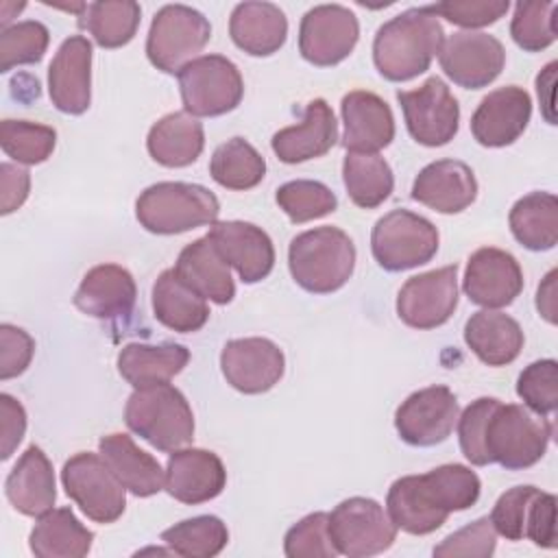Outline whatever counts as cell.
<instances>
[{"label": "cell", "mask_w": 558, "mask_h": 558, "mask_svg": "<svg viewBox=\"0 0 558 558\" xmlns=\"http://www.w3.org/2000/svg\"><path fill=\"white\" fill-rule=\"evenodd\" d=\"M432 11L451 24L464 26L469 31L495 24L510 9L508 0H447L429 4Z\"/></svg>", "instance_id": "cell-51"}, {"label": "cell", "mask_w": 558, "mask_h": 558, "mask_svg": "<svg viewBox=\"0 0 558 558\" xmlns=\"http://www.w3.org/2000/svg\"><path fill=\"white\" fill-rule=\"evenodd\" d=\"M288 558H333L338 554L329 534V514L312 512L294 523L283 538Z\"/></svg>", "instance_id": "cell-47"}, {"label": "cell", "mask_w": 558, "mask_h": 558, "mask_svg": "<svg viewBox=\"0 0 558 558\" xmlns=\"http://www.w3.org/2000/svg\"><path fill=\"white\" fill-rule=\"evenodd\" d=\"M371 251L384 270H410L432 262L438 251V229L410 209H392L375 222Z\"/></svg>", "instance_id": "cell-8"}, {"label": "cell", "mask_w": 558, "mask_h": 558, "mask_svg": "<svg viewBox=\"0 0 558 558\" xmlns=\"http://www.w3.org/2000/svg\"><path fill=\"white\" fill-rule=\"evenodd\" d=\"M137 286L133 275L118 264H98L89 268L74 292V305L100 320H120L133 314Z\"/></svg>", "instance_id": "cell-22"}, {"label": "cell", "mask_w": 558, "mask_h": 558, "mask_svg": "<svg viewBox=\"0 0 558 558\" xmlns=\"http://www.w3.org/2000/svg\"><path fill=\"white\" fill-rule=\"evenodd\" d=\"M35 353V340L15 325H0V379L7 381L11 377L22 375Z\"/></svg>", "instance_id": "cell-52"}, {"label": "cell", "mask_w": 558, "mask_h": 558, "mask_svg": "<svg viewBox=\"0 0 558 558\" xmlns=\"http://www.w3.org/2000/svg\"><path fill=\"white\" fill-rule=\"evenodd\" d=\"M556 270H549L536 290L538 314L551 325L556 323Z\"/></svg>", "instance_id": "cell-56"}, {"label": "cell", "mask_w": 558, "mask_h": 558, "mask_svg": "<svg viewBox=\"0 0 558 558\" xmlns=\"http://www.w3.org/2000/svg\"><path fill=\"white\" fill-rule=\"evenodd\" d=\"M386 512L397 530L416 536L436 532L449 517L425 475H403L395 480L386 495Z\"/></svg>", "instance_id": "cell-26"}, {"label": "cell", "mask_w": 558, "mask_h": 558, "mask_svg": "<svg viewBox=\"0 0 558 558\" xmlns=\"http://www.w3.org/2000/svg\"><path fill=\"white\" fill-rule=\"evenodd\" d=\"M207 235L244 283H257L272 272L275 246L262 227L244 220H222L214 222Z\"/></svg>", "instance_id": "cell-20"}, {"label": "cell", "mask_w": 558, "mask_h": 558, "mask_svg": "<svg viewBox=\"0 0 558 558\" xmlns=\"http://www.w3.org/2000/svg\"><path fill=\"white\" fill-rule=\"evenodd\" d=\"M220 371L244 395L268 392L286 371L283 351L268 338H235L220 351Z\"/></svg>", "instance_id": "cell-16"}, {"label": "cell", "mask_w": 558, "mask_h": 558, "mask_svg": "<svg viewBox=\"0 0 558 558\" xmlns=\"http://www.w3.org/2000/svg\"><path fill=\"white\" fill-rule=\"evenodd\" d=\"M499 399L495 397H480L471 401L462 414H458V440L462 456L475 464V466H486L490 464L486 447H484V434H486V421L490 410L495 408Z\"/></svg>", "instance_id": "cell-49"}, {"label": "cell", "mask_w": 558, "mask_h": 558, "mask_svg": "<svg viewBox=\"0 0 558 558\" xmlns=\"http://www.w3.org/2000/svg\"><path fill=\"white\" fill-rule=\"evenodd\" d=\"M98 453L135 497L157 495L166 486V471L126 434H107L98 440Z\"/></svg>", "instance_id": "cell-31"}, {"label": "cell", "mask_w": 558, "mask_h": 558, "mask_svg": "<svg viewBox=\"0 0 558 558\" xmlns=\"http://www.w3.org/2000/svg\"><path fill=\"white\" fill-rule=\"evenodd\" d=\"M442 41L445 31L432 7H412L377 28L373 61L384 78L403 83L429 68Z\"/></svg>", "instance_id": "cell-1"}, {"label": "cell", "mask_w": 558, "mask_h": 558, "mask_svg": "<svg viewBox=\"0 0 558 558\" xmlns=\"http://www.w3.org/2000/svg\"><path fill=\"white\" fill-rule=\"evenodd\" d=\"M0 185H2V201H0V211L2 216H9L11 211L20 209L22 203L28 196L31 190V174L28 170L4 161L0 166Z\"/></svg>", "instance_id": "cell-55"}, {"label": "cell", "mask_w": 558, "mask_h": 558, "mask_svg": "<svg viewBox=\"0 0 558 558\" xmlns=\"http://www.w3.org/2000/svg\"><path fill=\"white\" fill-rule=\"evenodd\" d=\"M442 72L464 89L490 85L506 65V50L495 35L482 31H458L449 35L438 52Z\"/></svg>", "instance_id": "cell-13"}, {"label": "cell", "mask_w": 558, "mask_h": 558, "mask_svg": "<svg viewBox=\"0 0 558 558\" xmlns=\"http://www.w3.org/2000/svg\"><path fill=\"white\" fill-rule=\"evenodd\" d=\"M458 307V264L410 277L397 294L399 318L414 329L445 325Z\"/></svg>", "instance_id": "cell-14"}, {"label": "cell", "mask_w": 558, "mask_h": 558, "mask_svg": "<svg viewBox=\"0 0 558 558\" xmlns=\"http://www.w3.org/2000/svg\"><path fill=\"white\" fill-rule=\"evenodd\" d=\"M174 272L201 296L227 305L235 296L229 264L222 259L209 235L190 242L177 257Z\"/></svg>", "instance_id": "cell-29"}, {"label": "cell", "mask_w": 558, "mask_h": 558, "mask_svg": "<svg viewBox=\"0 0 558 558\" xmlns=\"http://www.w3.org/2000/svg\"><path fill=\"white\" fill-rule=\"evenodd\" d=\"M94 532L70 508H52L31 530L28 545L37 558H83L89 554Z\"/></svg>", "instance_id": "cell-35"}, {"label": "cell", "mask_w": 558, "mask_h": 558, "mask_svg": "<svg viewBox=\"0 0 558 558\" xmlns=\"http://www.w3.org/2000/svg\"><path fill=\"white\" fill-rule=\"evenodd\" d=\"M4 493L11 506L26 517H41L52 510L57 499L54 471L41 447L31 445L4 482Z\"/></svg>", "instance_id": "cell-27"}, {"label": "cell", "mask_w": 558, "mask_h": 558, "mask_svg": "<svg viewBox=\"0 0 558 558\" xmlns=\"http://www.w3.org/2000/svg\"><path fill=\"white\" fill-rule=\"evenodd\" d=\"M65 495L96 523H113L126 508V488L102 456L78 451L61 469Z\"/></svg>", "instance_id": "cell-9"}, {"label": "cell", "mask_w": 558, "mask_h": 558, "mask_svg": "<svg viewBox=\"0 0 558 558\" xmlns=\"http://www.w3.org/2000/svg\"><path fill=\"white\" fill-rule=\"evenodd\" d=\"M209 174L227 190H251L264 179L266 161L244 137H231L214 150Z\"/></svg>", "instance_id": "cell-38"}, {"label": "cell", "mask_w": 558, "mask_h": 558, "mask_svg": "<svg viewBox=\"0 0 558 558\" xmlns=\"http://www.w3.org/2000/svg\"><path fill=\"white\" fill-rule=\"evenodd\" d=\"M508 222L521 246L549 251L558 242V198L551 192H530L512 205Z\"/></svg>", "instance_id": "cell-36"}, {"label": "cell", "mask_w": 558, "mask_h": 558, "mask_svg": "<svg viewBox=\"0 0 558 558\" xmlns=\"http://www.w3.org/2000/svg\"><path fill=\"white\" fill-rule=\"evenodd\" d=\"M218 214L220 203L214 192L183 181H159L148 185L135 201L137 222L157 235H174L214 225Z\"/></svg>", "instance_id": "cell-4"}, {"label": "cell", "mask_w": 558, "mask_h": 558, "mask_svg": "<svg viewBox=\"0 0 558 558\" xmlns=\"http://www.w3.org/2000/svg\"><path fill=\"white\" fill-rule=\"evenodd\" d=\"M190 362V351L177 342H129L118 353V373L133 388L166 384Z\"/></svg>", "instance_id": "cell-32"}, {"label": "cell", "mask_w": 558, "mask_h": 558, "mask_svg": "<svg viewBox=\"0 0 558 558\" xmlns=\"http://www.w3.org/2000/svg\"><path fill=\"white\" fill-rule=\"evenodd\" d=\"M126 427L159 451H174L192 442L194 414L185 395L172 384L135 388L124 405Z\"/></svg>", "instance_id": "cell-3"}, {"label": "cell", "mask_w": 558, "mask_h": 558, "mask_svg": "<svg viewBox=\"0 0 558 558\" xmlns=\"http://www.w3.org/2000/svg\"><path fill=\"white\" fill-rule=\"evenodd\" d=\"M24 432H26L24 405L15 397L2 392L0 395V440H2L0 453H2V460L11 458L15 447L22 442Z\"/></svg>", "instance_id": "cell-54"}, {"label": "cell", "mask_w": 558, "mask_h": 558, "mask_svg": "<svg viewBox=\"0 0 558 558\" xmlns=\"http://www.w3.org/2000/svg\"><path fill=\"white\" fill-rule=\"evenodd\" d=\"M338 140V122L331 107L323 98H314L305 105L303 120L299 124L277 131L270 140L272 153L283 163H303L323 157L333 148Z\"/></svg>", "instance_id": "cell-25"}, {"label": "cell", "mask_w": 558, "mask_h": 558, "mask_svg": "<svg viewBox=\"0 0 558 558\" xmlns=\"http://www.w3.org/2000/svg\"><path fill=\"white\" fill-rule=\"evenodd\" d=\"M530 118V94L519 85H506L482 98L471 116V133L477 144L501 148L523 135Z\"/></svg>", "instance_id": "cell-19"}, {"label": "cell", "mask_w": 558, "mask_h": 558, "mask_svg": "<svg viewBox=\"0 0 558 558\" xmlns=\"http://www.w3.org/2000/svg\"><path fill=\"white\" fill-rule=\"evenodd\" d=\"M205 146L203 124L187 111H172L159 118L146 137L148 155L166 168L194 163Z\"/></svg>", "instance_id": "cell-33"}, {"label": "cell", "mask_w": 558, "mask_h": 558, "mask_svg": "<svg viewBox=\"0 0 558 558\" xmlns=\"http://www.w3.org/2000/svg\"><path fill=\"white\" fill-rule=\"evenodd\" d=\"M229 35L246 54L270 57L286 44L288 20L272 2H240L229 17Z\"/></svg>", "instance_id": "cell-28"}, {"label": "cell", "mask_w": 558, "mask_h": 558, "mask_svg": "<svg viewBox=\"0 0 558 558\" xmlns=\"http://www.w3.org/2000/svg\"><path fill=\"white\" fill-rule=\"evenodd\" d=\"M209 37L211 24L201 11L187 4H166L150 22L146 54L157 70L179 74L207 46Z\"/></svg>", "instance_id": "cell-6"}, {"label": "cell", "mask_w": 558, "mask_h": 558, "mask_svg": "<svg viewBox=\"0 0 558 558\" xmlns=\"http://www.w3.org/2000/svg\"><path fill=\"white\" fill-rule=\"evenodd\" d=\"M517 395L525 408L536 414H551L558 408V364L556 360H536L527 364L517 379Z\"/></svg>", "instance_id": "cell-46"}, {"label": "cell", "mask_w": 558, "mask_h": 558, "mask_svg": "<svg viewBox=\"0 0 558 558\" xmlns=\"http://www.w3.org/2000/svg\"><path fill=\"white\" fill-rule=\"evenodd\" d=\"M464 342L484 364L506 366L519 357L525 336L512 316L497 310H480L464 325Z\"/></svg>", "instance_id": "cell-30"}, {"label": "cell", "mask_w": 558, "mask_h": 558, "mask_svg": "<svg viewBox=\"0 0 558 558\" xmlns=\"http://www.w3.org/2000/svg\"><path fill=\"white\" fill-rule=\"evenodd\" d=\"M477 196L473 170L458 159L427 163L412 183V198L438 214H460Z\"/></svg>", "instance_id": "cell-24"}, {"label": "cell", "mask_w": 558, "mask_h": 558, "mask_svg": "<svg viewBox=\"0 0 558 558\" xmlns=\"http://www.w3.org/2000/svg\"><path fill=\"white\" fill-rule=\"evenodd\" d=\"M541 488L536 486H514L506 490L493 506L490 512V523L497 534H501L508 541H523L525 538V527H527V517L534 499L538 497Z\"/></svg>", "instance_id": "cell-48"}, {"label": "cell", "mask_w": 558, "mask_h": 558, "mask_svg": "<svg viewBox=\"0 0 558 558\" xmlns=\"http://www.w3.org/2000/svg\"><path fill=\"white\" fill-rule=\"evenodd\" d=\"M408 133L423 146L449 144L460 126V105L447 83L429 76L421 87L397 92Z\"/></svg>", "instance_id": "cell-11"}, {"label": "cell", "mask_w": 558, "mask_h": 558, "mask_svg": "<svg viewBox=\"0 0 558 558\" xmlns=\"http://www.w3.org/2000/svg\"><path fill=\"white\" fill-rule=\"evenodd\" d=\"M142 9L133 0H105L85 7L81 26L89 31L100 48L126 46L140 26Z\"/></svg>", "instance_id": "cell-39"}, {"label": "cell", "mask_w": 558, "mask_h": 558, "mask_svg": "<svg viewBox=\"0 0 558 558\" xmlns=\"http://www.w3.org/2000/svg\"><path fill=\"white\" fill-rule=\"evenodd\" d=\"M497 532L488 517H480L473 523L460 527L458 532L449 534L434 547V556L438 558H456V556H471V558H490L495 554Z\"/></svg>", "instance_id": "cell-50"}, {"label": "cell", "mask_w": 558, "mask_h": 558, "mask_svg": "<svg viewBox=\"0 0 558 558\" xmlns=\"http://www.w3.org/2000/svg\"><path fill=\"white\" fill-rule=\"evenodd\" d=\"M342 181L349 198L362 207H379L395 187L390 163L377 153H351L342 161Z\"/></svg>", "instance_id": "cell-37"}, {"label": "cell", "mask_w": 558, "mask_h": 558, "mask_svg": "<svg viewBox=\"0 0 558 558\" xmlns=\"http://www.w3.org/2000/svg\"><path fill=\"white\" fill-rule=\"evenodd\" d=\"M227 486L222 460L207 449H174L166 464V490L181 504H205Z\"/></svg>", "instance_id": "cell-21"}, {"label": "cell", "mask_w": 558, "mask_h": 558, "mask_svg": "<svg viewBox=\"0 0 558 558\" xmlns=\"http://www.w3.org/2000/svg\"><path fill=\"white\" fill-rule=\"evenodd\" d=\"M556 11L558 4L551 0L517 2L510 22V35L525 52L545 50L556 41Z\"/></svg>", "instance_id": "cell-43"}, {"label": "cell", "mask_w": 558, "mask_h": 558, "mask_svg": "<svg viewBox=\"0 0 558 558\" xmlns=\"http://www.w3.org/2000/svg\"><path fill=\"white\" fill-rule=\"evenodd\" d=\"M460 408L447 386H427L412 392L395 412V427L412 447H434L449 438Z\"/></svg>", "instance_id": "cell-15"}, {"label": "cell", "mask_w": 558, "mask_h": 558, "mask_svg": "<svg viewBox=\"0 0 558 558\" xmlns=\"http://www.w3.org/2000/svg\"><path fill=\"white\" fill-rule=\"evenodd\" d=\"M153 312L163 327L179 333L198 331L209 320L207 299L183 283L174 268L157 277L153 286Z\"/></svg>", "instance_id": "cell-34"}, {"label": "cell", "mask_w": 558, "mask_h": 558, "mask_svg": "<svg viewBox=\"0 0 558 558\" xmlns=\"http://www.w3.org/2000/svg\"><path fill=\"white\" fill-rule=\"evenodd\" d=\"M525 538L534 545L554 549L556 547V497L551 493H538L530 508Z\"/></svg>", "instance_id": "cell-53"}, {"label": "cell", "mask_w": 558, "mask_h": 558, "mask_svg": "<svg viewBox=\"0 0 558 558\" xmlns=\"http://www.w3.org/2000/svg\"><path fill=\"white\" fill-rule=\"evenodd\" d=\"M275 198L283 214L296 225L323 218L338 207L336 194L325 183L310 179H296L279 185Z\"/></svg>", "instance_id": "cell-42"}, {"label": "cell", "mask_w": 558, "mask_h": 558, "mask_svg": "<svg viewBox=\"0 0 558 558\" xmlns=\"http://www.w3.org/2000/svg\"><path fill=\"white\" fill-rule=\"evenodd\" d=\"M50 33L37 20H24L0 31V72L15 65L39 63L48 48Z\"/></svg>", "instance_id": "cell-44"}, {"label": "cell", "mask_w": 558, "mask_h": 558, "mask_svg": "<svg viewBox=\"0 0 558 558\" xmlns=\"http://www.w3.org/2000/svg\"><path fill=\"white\" fill-rule=\"evenodd\" d=\"M360 37L355 13L342 4H318L310 9L299 24V52L318 68L344 61Z\"/></svg>", "instance_id": "cell-12"}, {"label": "cell", "mask_w": 558, "mask_h": 558, "mask_svg": "<svg viewBox=\"0 0 558 558\" xmlns=\"http://www.w3.org/2000/svg\"><path fill=\"white\" fill-rule=\"evenodd\" d=\"M183 109L194 118H216L233 111L244 96L238 65L222 54H203L177 74Z\"/></svg>", "instance_id": "cell-7"}, {"label": "cell", "mask_w": 558, "mask_h": 558, "mask_svg": "<svg viewBox=\"0 0 558 558\" xmlns=\"http://www.w3.org/2000/svg\"><path fill=\"white\" fill-rule=\"evenodd\" d=\"M54 144L57 131L52 126L11 118L0 122V146L17 163H44L52 155Z\"/></svg>", "instance_id": "cell-41"}, {"label": "cell", "mask_w": 558, "mask_h": 558, "mask_svg": "<svg viewBox=\"0 0 558 558\" xmlns=\"http://www.w3.org/2000/svg\"><path fill=\"white\" fill-rule=\"evenodd\" d=\"M462 290L475 305L486 310L506 307L523 290V270L508 251L482 246L466 262Z\"/></svg>", "instance_id": "cell-17"}, {"label": "cell", "mask_w": 558, "mask_h": 558, "mask_svg": "<svg viewBox=\"0 0 558 558\" xmlns=\"http://www.w3.org/2000/svg\"><path fill=\"white\" fill-rule=\"evenodd\" d=\"M554 425L547 416L519 403L497 401L486 421L484 447L490 464L508 471L534 466L547 451Z\"/></svg>", "instance_id": "cell-5"}, {"label": "cell", "mask_w": 558, "mask_h": 558, "mask_svg": "<svg viewBox=\"0 0 558 558\" xmlns=\"http://www.w3.org/2000/svg\"><path fill=\"white\" fill-rule=\"evenodd\" d=\"M161 541L177 556L211 558L225 549L229 541V530L222 523V519L214 514H201L179 521L172 527L163 530Z\"/></svg>", "instance_id": "cell-40"}, {"label": "cell", "mask_w": 558, "mask_h": 558, "mask_svg": "<svg viewBox=\"0 0 558 558\" xmlns=\"http://www.w3.org/2000/svg\"><path fill=\"white\" fill-rule=\"evenodd\" d=\"M288 268L303 290L314 294L336 292L353 275L355 244L338 227L303 231L288 246Z\"/></svg>", "instance_id": "cell-2"}, {"label": "cell", "mask_w": 558, "mask_h": 558, "mask_svg": "<svg viewBox=\"0 0 558 558\" xmlns=\"http://www.w3.org/2000/svg\"><path fill=\"white\" fill-rule=\"evenodd\" d=\"M329 534L338 554L368 558L392 547L397 525L375 499L349 497L331 510Z\"/></svg>", "instance_id": "cell-10"}, {"label": "cell", "mask_w": 558, "mask_h": 558, "mask_svg": "<svg viewBox=\"0 0 558 558\" xmlns=\"http://www.w3.org/2000/svg\"><path fill=\"white\" fill-rule=\"evenodd\" d=\"M342 146L351 153H377L395 137V118L384 98L366 89L349 92L342 102Z\"/></svg>", "instance_id": "cell-23"}, {"label": "cell", "mask_w": 558, "mask_h": 558, "mask_svg": "<svg viewBox=\"0 0 558 558\" xmlns=\"http://www.w3.org/2000/svg\"><path fill=\"white\" fill-rule=\"evenodd\" d=\"M48 94L61 113L81 116L92 102V44L83 35L63 39L48 65Z\"/></svg>", "instance_id": "cell-18"}, {"label": "cell", "mask_w": 558, "mask_h": 558, "mask_svg": "<svg viewBox=\"0 0 558 558\" xmlns=\"http://www.w3.org/2000/svg\"><path fill=\"white\" fill-rule=\"evenodd\" d=\"M423 475L447 512L466 510L480 499L482 482L477 473L464 464H440Z\"/></svg>", "instance_id": "cell-45"}]
</instances>
